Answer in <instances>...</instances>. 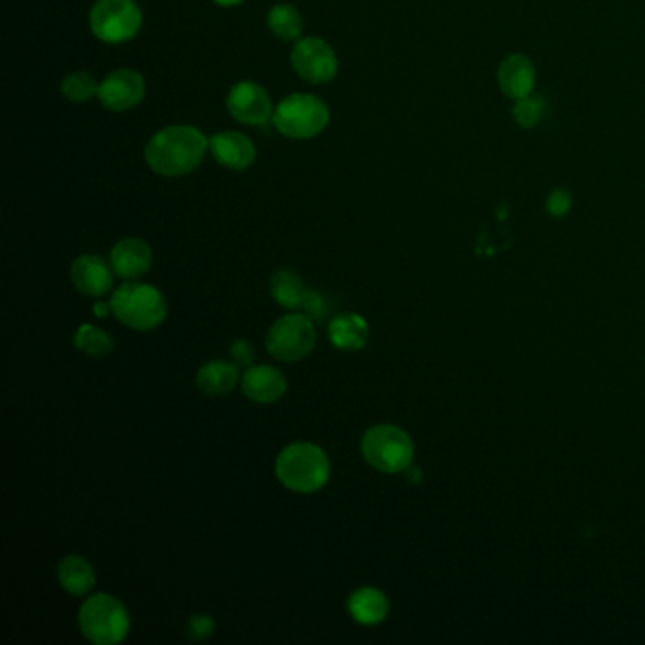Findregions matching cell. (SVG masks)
Here are the masks:
<instances>
[{
    "mask_svg": "<svg viewBox=\"0 0 645 645\" xmlns=\"http://www.w3.org/2000/svg\"><path fill=\"white\" fill-rule=\"evenodd\" d=\"M209 150V139L190 125H171L156 133L146 146V163L163 176H182L199 167Z\"/></svg>",
    "mask_w": 645,
    "mask_h": 645,
    "instance_id": "obj_1",
    "label": "cell"
},
{
    "mask_svg": "<svg viewBox=\"0 0 645 645\" xmlns=\"http://www.w3.org/2000/svg\"><path fill=\"white\" fill-rule=\"evenodd\" d=\"M277 477L286 489L311 494L328 483L330 460L313 443H294L279 454Z\"/></svg>",
    "mask_w": 645,
    "mask_h": 645,
    "instance_id": "obj_2",
    "label": "cell"
},
{
    "mask_svg": "<svg viewBox=\"0 0 645 645\" xmlns=\"http://www.w3.org/2000/svg\"><path fill=\"white\" fill-rule=\"evenodd\" d=\"M112 313L131 330L148 332L167 318V301L163 294L142 282H125L110 299Z\"/></svg>",
    "mask_w": 645,
    "mask_h": 645,
    "instance_id": "obj_3",
    "label": "cell"
},
{
    "mask_svg": "<svg viewBox=\"0 0 645 645\" xmlns=\"http://www.w3.org/2000/svg\"><path fill=\"white\" fill-rule=\"evenodd\" d=\"M78 623L89 642L97 645L120 644L131 627L125 606L110 594H95L88 598L80 608Z\"/></svg>",
    "mask_w": 645,
    "mask_h": 645,
    "instance_id": "obj_4",
    "label": "cell"
},
{
    "mask_svg": "<svg viewBox=\"0 0 645 645\" xmlns=\"http://www.w3.org/2000/svg\"><path fill=\"white\" fill-rule=\"evenodd\" d=\"M362 454L369 466L384 473H400L413 466L415 445L398 426L381 424L367 430L362 439Z\"/></svg>",
    "mask_w": 645,
    "mask_h": 645,
    "instance_id": "obj_5",
    "label": "cell"
},
{
    "mask_svg": "<svg viewBox=\"0 0 645 645\" xmlns=\"http://www.w3.org/2000/svg\"><path fill=\"white\" fill-rule=\"evenodd\" d=\"M330 122V110L313 95L294 93L280 101L273 114V123L284 137L290 139H313L326 129Z\"/></svg>",
    "mask_w": 645,
    "mask_h": 645,
    "instance_id": "obj_6",
    "label": "cell"
},
{
    "mask_svg": "<svg viewBox=\"0 0 645 645\" xmlns=\"http://www.w3.org/2000/svg\"><path fill=\"white\" fill-rule=\"evenodd\" d=\"M89 25L93 35L108 44H122L139 35L142 12L135 0H97Z\"/></svg>",
    "mask_w": 645,
    "mask_h": 645,
    "instance_id": "obj_7",
    "label": "cell"
},
{
    "mask_svg": "<svg viewBox=\"0 0 645 645\" xmlns=\"http://www.w3.org/2000/svg\"><path fill=\"white\" fill-rule=\"evenodd\" d=\"M316 345V330L307 314H286L273 324L267 335V350L280 362H299Z\"/></svg>",
    "mask_w": 645,
    "mask_h": 645,
    "instance_id": "obj_8",
    "label": "cell"
},
{
    "mask_svg": "<svg viewBox=\"0 0 645 645\" xmlns=\"http://www.w3.org/2000/svg\"><path fill=\"white\" fill-rule=\"evenodd\" d=\"M292 67L309 84L332 82L339 69L337 55L322 38H301L292 50Z\"/></svg>",
    "mask_w": 645,
    "mask_h": 645,
    "instance_id": "obj_9",
    "label": "cell"
},
{
    "mask_svg": "<svg viewBox=\"0 0 645 645\" xmlns=\"http://www.w3.org/2000/svg\"><path fill=\"white\" fill-rule=\"evenodd\" d=\"M227 110L237 122L246 125H265L275 114L269 93L254 82H239L229 89Z\"/></svg>",
    "mask_w": 645,
    "mask_h": 645,
    "instance_id": "obj_10",
    "label": "cell"
},
{
    "mask_svg": "<svg viewBox=\"0 0 645 645\" xmlns=\"http://www.w3.org/2000/svg\"><path fill=\"white\" fill-rule=\"evenodd\" d=\"M97 97L101 99V103L108 110L125 112L142 101L144 80L135 70H114L101 82Z\"/></svg>",
    "mask_w": 645,
    "mask_h": 645,
    "instance_id": "obj_11",
    "label": "cell"
},
{
    "mask_svg": "<svg viewBox=\"0 0 645 645\" xmlns=\"http://www.w3.org/2000/svg\"><path fill=\"white\" fill-rule=\"evenodd\" d=\"M212 157L226 169L245 171L256 161V146L237 131H222L209 140Z\"/></svg>",
    "mask_w": 645,
    "mask_h": 645,
    "instance_id": "obj_12",
    "label": "cell"
},
{
    "mask_svg": "<svg viewBox=\"0 0 645 645\" xmlns=\"http://www.w3.org/2000/svg\"><path fill=\"white\" fill-rule=\"evenodd\" d=\"M112 267V265H110ZM103 258L86 254L72 263L70 279L84 296L101 297L114 286V269H110Z\"/></svg>",
    "mask_w": 645,
    "mask_h": 645,
    "instance_id": "obj_13",
    "label": "cell"
},
{
    "mask_svg": "<svg viewBox=\"0 0 645 645\" xmlns=\"http://www.w3.org/2000/svg\"><path fill=\"white\" fill-rule=\"evenodd\" d=\"M110 265L118 277L125 280H137L148 273L152 265V248L140 239H123L112 248Z\"/></svg>",
    "mask_w": 645,
    "mask_h": 645,
    "instance_id": "obj_14",
    "label": "cell"
},
{
    "mask_svg": "<svg viewBox=\"0 0 645 645\" xmlns=\"http://www.w3.org/2000/svg\"><path fill=\"white\" fill-rule=\"evenodd\" d=\"M286 379L277 367H250L243 375V392L256 403H273L286 394Z\"/></svg>",
    "mask_w": 645,
    "mask_h": 645,
    "instance_id": "obj_15",
    "label": "cell"
},
{
    "mask_svg": "<svg viewBox=\"0 0 645 645\" xmlns=\"http://www.w3.org/2000/svg\"><path fill=\"white\" fill-rule=\"evenodd\" d=\"M500 86L504 89L507 97L513 99H524L532 93L536 84V70L524 55H511L502 63L498 72Z\"/></svg>",
    "mask_w": 645,
    "mask_h": 645,
    "instance_id": "obj_16",
    "label": "cell"
},
{
    "mask_svg": "<svg viewBox=\"0 0 645 645\" xmlns=\"http://www.w3.org/2000/svg\"><path fill=\"white\" fill-rule=\"evenodd\" d=\"M328 335L333 347L341 350L362 349L367 343V322L354 313L337 314L330 322Z\"/></svg>",
    "mask_w": 645,
    "mask_h": 645,
    "instance_id": "obj_17",
    "label": "cell"
},
{
    "mask_svg": "<svg viewBox=\"0 0 645 645\" xmlns=\"http://www.w3.org/2000/svg\"><path fill=\"white\" fill-rule=\"evenodd\" d=\"M390 610L388 598L379 589L364 587L350 594L349 611L354 621L362 625H379Z\"/></svg>",
    "mask_w": 645,
    "mask_h": 645,
    "instance_id": "obj_18",
    "label": "cell"
},
{
    "mask_svg": "<svg viewBox=\"0 0 645 645\" xmlns=\"http://www.w3.org/2000/svg\"><path fill=\"white\" fill-rule=\"evenodd\" d=\"M239 383V371L237 366L227 364L222 360L209 362L207 366L201 367L197 373V386L207 396H224L229 394Z\"/></svg>",
    "mask_w": 645,
    "mask_h": 645,
    "instance_id": "obj_19",
    "label": "cell"
},
{
    "mask_svg": "<svg viewBox=\"0 0 645 645\" xmlns=\"http://www.w3.org/2000/svg\"><path fill=\"white\" fill-rule=\"evenodd\" d=\"M59 583L74 596L88 594L95 587V572L86 558L70 555L59 564Z\"/></svg>",
    "mask_w": 645,
    "mask_h": 645,
    "instance_id": "obj_20",
    "label": "cell"
},
{
    "mask_svg": "<svg viewBox=\"0 0 645 645\" xmlns=\"http://www.w3.org/2000/svg\"><path fill=\"white\" fill-rule=\"evenodd\" d=\"M305 284L299 275L288 269H280L271 279V296L279 303L280 307L296 311L303 305L305 297Z\"/></svg>",
    "mask_w": 645,
    "mask_h": 645,
    "instance_id": "obj_21",
    "label": "cell"
},
{
    "mask_svg": "<svg viewBox=\"0 0 645 645\" xmlns=\"http://www.w3.org/2000/svg\"><path fill=\"white\" fill-rule=\"evenodd\" d=\"M267 25L280 40H296L303 31V18L296 6L279 4L269 10Z\"/></svg>",
    "mask_w": 645,
    "mask_h": 645,
    "instance_id": "obj_22",
    "label": "cell"
},
{
    "mask_svg": "<svg viewBox=\"0 0 645 645\" xmlns=\"http://www.w3.org/2000/svg\"><path fill=\"white\" fill-rule=\"evenodd\" d=\"M99 86L95 78L88 72H72L63 82H61V91L63 95L72 101V103H86L99 95Z\"/></svg>",
    "mask_w": 645,
    "mask_h": 645,
    "instance_id": "obj_23",
    "label": "cell"
},
{
    "mask_svg": "<svg viewBox=\"0 0 645 645\" xmlns=\"http://www.w3.org/2000/svg\"><path fill=\"white\" fill-rule=\"evenodd\" d=\"M74 345L89 356H105L114 349L112 337L95 326H89V324L80 326V330L74 335Z\"/></svg>",
    "mask_w": 645,
    "mask_h": 645,
    "instance_id": "obj_24",
    "label": "cell"
},
{
    "mask_svg": "<svg viewBox=\"0 0 645 645\" xmlns=\"http://www.w3.org/2000/svg\"><path fill=\"white\" fill-rule=\"evenodd\" d=\"M545 114H547L545 99L543 97H530V95L524 97V99H519V103L513 110L515 120L523 127L538 125L545 118Z\"/></svg>",
    "mask_w": 645,
    "mask_h": 645,
    "instance_id": "obj_25",
    "label": "cell"
},
{
    "mask_svg": "<svg viewBox=\"0 0 645 645\" xmlns=\"http://www.w3.org/2000/svg\"><path fill=\"white\" fill-rule=\"evenodd\" d=\"M301 307H303V311L307 313V316L311 320L322 322L330 314V311H332V301L324 296V294L316 292V290H307L305 297H303V305Z\"/></svg>",
    "mask_w": 645,
    "mask_h": 645,
    "instance_id": "obj_26",
    "label": "cell"
},
{
    "mask_svg": "<svg viewBox=\"0 0 645 645\" xmlns=\"http://www.w3.org/2000/svg\"><path fill=\"white\" fill-rule=\"evenodd\" d=\"M214 632V621L209 615H193L188 623V634L192 640H205Z\"/></svg>",
    "mask_w": 645,
    "mask_h": 645,
    "instance_id": "obj_27",
    "label": "cell"
},
{
    "mask_svg": "<svg viewBox=\"0 0 645 645\" xmlns=\"http://www.w3.org/2000/svg\"><path fill=\"white\" fill-rule=\"evenodd\" d=\"M570 207H572V195L566 190H562V188L555 190L547 199V210H549L551 216L560 218L570 210Z\"/></svg>",
    "mask_w": 645,
    "mask_h": 645,
    "instance_id": "obj_28",
    "label": "cell"
},
{
    "mask_svg": "<svg viewBox=\"0 0 645 645\" xmlns=\"http://www.w3.org/2000/svg\"><path fill=\"white\" fill-rule=\"evenodd\" d=\"M229 356L235 362V366L248 367L254 362V349L248 341H235L229 349Z\"/></svg>",
    "mask_w": 645,
    "mask_h": 645,
    "instance_id": "obj_29",
    "label": "cell"
},
{
    "mask_svg": "<svg viewBox=\"0 0 645 645\" xmlns=\"http://www.w3.org/2000/svg\"><path fill=\"white\" fill-rule=\"evenodd\" d=\"M93 311H95V314H97L99 318H105V316H108L110 311H112V305H110V303H106V301H97V303L93 305Z\"/></svg>",
    "mask_w": 645,
    "mask_h": 645,
    "instance_id": "obj_30",
    "label": "cell"
},
{
    "mask_svg": "<svg viewBox=\"0 0 645 645\" xmlns=\"http://www.w3.org/2000/svg\"><path fill=\"white\" fill-rule=\"evenodd\" d=\"M407 471H409V477H411V483H419L420 471L417 470V468H413V466H411V468H409V470Z\"/></svg>",
    "mask_w": 645,
    "mask_h": 645,
    "instance_id": "obj_31",
    "label": "cell"
},
{
    "mask_svg": "<svg viewBox=\"0 0 645 645\" xmlns=\"http://www.w3.org/2000/svg\"><path fill=\"white\" fill-rule=\"evenodd\" d=\"M212 2H216V4H220V6H237V4H241L243 0H212Z\"/></svg>",
    "mask_w": 645,
    "mask_h": 645,
    "instance_id": "obj_32",
    "label": "cell"
}]
</instances>
